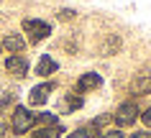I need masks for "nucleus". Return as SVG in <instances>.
<instances>
[{
  "mask_svg": "<svg viewBox=\"0 0 151 138\" xmlns=\"http://www.w3.org/2000/svg\"><path fill=\"white\" fill-rule=\"evenodd\" d=\"M10 128H13V133H16V136L28 133V130L33 128V113L28 110V107L18 105L16 110H13V123H10Z\"/></svg>",
  "mask_w": 151,
  "mask_h": 138,
  "instance_id": "1",
  "label": "nucleus"
},
{
  "mask_svg": "<svg viewBox=\"0 0 151 138\" xmlns=\"http://www.w3.org/2000/svg\"><path fill=\"white\" fill-rule=\"evenodd\" d=\"M23 31L31 36L33 44H39V41H44L49 33H51V23L39 21V18H26V21H23Z\"/></svg>",
  "mask_w": 151,
  "mask_h": 138,
  "instance_id": "2",
  "label": "nucleus"
},
{
  "mask_svg": "<svg viewBox=\"0 0 151 138\" xmlns=\"http://www.w3.org/2000/svg\"><path fill=\"white\" fill-rule=\"evenodd\" d=\"M136 118H138V105H136L133 100H131V102H123V105L115 110V123H118L120 128H128V125H133Z\"/></svg>",
  "mask_w": 151,
  "mask_h": 138,
  "instance_id": "3",
  "label": "nucleus"
},
{
  "mask_svg": "<svg viewBox=\"0 0 151 138\" xmlns=\"http://www.w3.org/2000/svg\"><path fill=\"white\" fill-rule=\"evenodd\" d=\"M54 92V82H44V84H36V87L28 92V102L31 105H44L49 100V95Z\"/></svg>",
  "mask_w": 151,
  "mask_h": 138,
  "instance_id": "4",
  "label": "nucleus"
},
{
  "mask_svg": "<svg viewBox=\"0 0 151 138\" xmlns=\"http://www.w3.org/2000/svg\"><path fill=\"white\" fill-rule=\"evenodd\" d=\"M5 69H8L13 77H26V74H28V61H26V56L13 54V56L5 59Z\"/></svg>",
  "mask_w": 151,
  "mask_h": 138,
  "instance_id": "5",
  "label": "nucleus"
},
{
  "mask_svg": "<svg viewBox=\"0 0 151 138\" xmlns=\"http://www.w3.org/2000/svg\"><path fill=\"white\" fill-rule=\"evenodd\" d=\"M100 84H103V77H100L97 72H85V74L80 77V79H77V92H87V89H97Z\"/></svg>",
  "mask_w": 151,
  "mask_h": 138,
  "instance_id": "6",
  "label": "nucleus"
},
{
  "mask_svg": "<svg viewBox=\"0 0 151 138\" xmlns=\"http://www.w3.org/2000/svg\"><path fill=\"white\" fill-rule=\"evenodd\" d=\"M131 92L133 95H149L151 92V74H138L131 82Z\"/></svg>",
  "mask_w": 151,
  "mask_h": 138,
  "instance_id": "7",
  "label": "nucleus"
},
{
  "mask_svg": "<svg viewBox=\"0 0 151 138\" xmlns=\"http://www.w3.org/2000/svg\"><path fill=\"white\" fill-rule=\"evenodd\" d=\"M3 46L8 51H13V54H21V51L26 49V41H23L21 33H8V36L3 39Z\"/></svg>",
  "mask_w": 151,
  "mask_h": 138,
  "instance_id": "8",
  "label": "nucleus"
},
{
  "mask_svg": "<svg viewBox=\"0 0 151 138\" xmlns=\"http://www.w3.org/2000/svg\"><path fill=\"white\" fill-rule=\"evenodd\" d=\"M56 69H59V64H56L49 54H44V56L39 59V64H36V74H41V77H49V74H54Z\"/></svg>",
  "mask_w": 151,
  "mask_h": 138,
  "instance_id": "9",
  "label": "nucleus"
},
{
  "mask_svg": "<svg viewBox=\"0 0 151 138\" xmlns=\"http://www.w3.org/2000/svg\"><path fill=\"white\" fill-rule=\"evenodd\" d=\"M64 133V128L56 123V125H46V128H41V130H36L31 138H59Z\"/></svg>",
  "mask_w": 151,
  "mask_h": 138,
  "instance_id": "10",
  "label": "nucleus"
},
{
  "mask_svg": "<svg viewBox=\"0 0 151 138\" xmlns=\"http://www.w3.org/2000/svg\"><path fill=\"white\" fill-rule=\"evenodd\" d=\"M118 49H120V39L118 36H108L105 44L100 46V54H103V56H110V54H115Z\"/></svg>",
  "mask_w": 151,
  "mask_h": 138,
  "instance_id": "11",
  "label": "nucleus"
},
{
  "mask_svg": "<svg viewBox=\"0 0 151 138\" xmlns=\"http://www.w3.org/2000/svg\"><path fill=\"white\" fill-rule=\"evenodd\" d=\"M59 123V118H56L54 113H39V115H33V125H56Z\"/></svg>",
  "mask_w": 151,
  "mask_h": 138,
  "instance_id": "12",
  "label": "nucleus"
},
{
  "mask_svg": "<svg viewBox=\"0 0 151 138\" xmlns=\"http://www.w3.org/2000/svg\"><path fill=\"white\" fill-rule=\"evenodd\" d=\"M82 105H85V100H82L80 95H67V97H64V102H62L64 110H80Z\"/></svg>",
  "mask_w": 151,
  "mask_h": 138,
  "instance_id": "13",
  "label": "nucleus"
},
{
  "mask_svg": "<svg viewBox=\"0 0 151 138\" xmlns=\"http://www.w3.org/2000/svg\"><path fill=\"white\" fill-rule=\"evenodd\" d=\"M90 136H97V133H95L92 128H90V125H85V128H77V130H72V133H69L67 138H90Z\"/></svg>",
  "mask_w": 151,
  "mask_h": 138,
  "instance_id": "14",
  "label": "nucleus"
},
{
  "mask_svg": "<svg viewBox=\"0 0 151 138\" xmlns=\"http://www.w3.org/2000/svg\"><path fill=\"white\" fill-rule=\"evenodd\" d=\"M97 138H126V136H123L120 128H115V130H103V133H97Z\"/></svg>",
  "mask_w": 151,
  "mask_h": 138,
  "instance_id": "15",
  "label": "nucleus"
},
{
  "mask_svg": "<svg viewBox=\"0 0 151 138\" xmlns=\"http://www.w3.org/2000/svg\"><path fill=\"white\" fill-rule=\"evenodd\" d=\"M13 100H16V95H10V92H8V95H5L3 100H0V113H5V110L13 105Z\"/></svg>",
  "mask_w": 151,
  "mask_h": 138,
  "instance_id": "16",
  "label": "nucleus"
},
{
  "mask_svg": "<svg viewBox=\"0 0 151 138\" xmlns=\"http://www.w3.org/2000/svg\"><path fill=\"white\" fill-rule=\"evenodd\" d=\"M59 18H62V21H69V18H74V10H69V8L59 10Z\"/></svg>",
  "mask_w": 151,
  "mask_h": 138,
  "instance_id": "17",
  "label": "nucleus"
},
{
  "mask_svg": "<svg viewBox=\"0 0 151 138\" xmlns=\"http://www.w3.org/2000/svg\"><path fill=\"white\" fill-rule=\"evenodd\" d=\"M126 138H151V133L149 130H136L133 136H126Z\"/></svg>",
  "mask_w": 151,
  "mask_h": 138,
  "instance_id": "18",
  "label": "nucleus"
},
{
  "mask_svg": "<svg viewBox=\"0 0 151 138\" xmlns=\"http://www.w3.org/2000/svg\"><path fill=\"white\" fill-rule=\"evenodd\" d=\"M141 120L146 123V125H151V107H149V110H143V115H141Z\"/></svg>",
  "mask_w": 151,
  "mask_h": 138,
  "instance_id": "19",
  "label": "nucleus"
},
{
  "mask_svg": "<svg viewBox=\"0 0 151 138\" xmlns=\"http://www.w3.org/2000/svg\"><path fill=\"white\" fill-rule=\"evenodd\" d=\"M5 130H8V128H5V123H0V138H5Z\"/></svg>",
  "mask_w": 151,
  "mask_h": 138,
  "instance_id": "20",
  "label": "nucleus"
},
{
  "mask_svg": "<svg viewBox=\"0 0 151 138\" xmlns=\"http://www.w3.org/2000/svg\"><path fill=\"white\" fill-rule=\"evenodd\" d=\"M0 49H3V46H0Z\"/></svg>",
  "mask_w": 151,
  "mask_h": 138,
  "instance_id": "21",
  "label": "nucleus"
}]
</instances>
